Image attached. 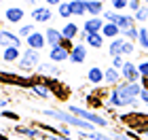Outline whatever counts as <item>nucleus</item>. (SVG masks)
Listing matches in <instances>:
<instances>
[{
  "label": "nucleus",
  "instance_id": "f257e3e1",
  "mask_svg": "<svg viewBox=\"0 0 148 140\" xmlns=\"http://www.w3.org/2000/svg\"><path fill=\"white\" fill-rule=\"evenodd\" d=\"M142 85L140 83H121L116 87L110 89V96L106 100L108 108H133L136 102L140 100V93H142Z\"/></svg>",
  "mask_w": 148,
  "mask_h": 140
},
{
  "label": "nucleus",
  "instance_id": "f03ea898",
  "mask_svg": "<svg viewBox=\"0 0 148 140\" xmlns=\"http://www.w3.org/2000/svg\"><path fill=\"white\" fill-rule=\"evenodd\" d=\"M42 115H45V117H49V119H55V121L64 123V125L76 128L78 132H89V134L97 132L93 123L85 121V119H78V117H74L70 110H62V108H45V110H42Z\"/></svg>",
  "mask_w": 148,
  "mask_h": 140
},
{
  "label": "nucleus",
  "instance_id": "7ed1b4c3",
  "mask_svg": "<svg viewBox=\"0 0 148 140\" xmlns=\"http://www.w3.org/2000/svg\"><path fill=\"white\" fill-rule=\"evenodd\" d=\"M66 110H70L74 117H78V119H85V121H89V123H93L95 128H102V130H106L110 125V121L106 117H102V115H97V112H93V110H87V108H83V106H76V104H70Z\"/></svg>",
  "mask_w": 148,
  "mask_h": 140
},
{
  "label": "nucleus",
  "instance_id": "20e7f679",
  "mask_svg": "<svg viewBox=\"0 0 148 140\" xmlns=\"http://www.w3.org/2000/svg\"><path fill=\"white\" fill-rule=\"evenodd\" d=\"M40 64H42V62H40V51L25 47L23 53H21V59L17 62V68H19V72L28 74V72H32V70L36 72V68H38Z\"/></svg>",
  "mask_w": 148,
  "mask_h": 140
},
{
  "label": "nucleus",
  "instance_id": "39448f33",
  "mask_svg": "<svg viewBox=\"0 0 148 140\" xmlns=\"http://www.w3.org/2000/svg\"><path fill=\"white\" fill-rule=\"evenodd\" d=\"M30 17H32V23H49L51 19L55 17V13H53L51 6H47V4H38L36 9H32Z\"/></svg>",
  "mask_w": 148,
  "mask_h": 140
},
{
  "label": "nucleus",
  "instance_id": "423d86ee",
  "mask_svg": "<svg viewBox=\"0 0 148 140\" xmlns=\"http://www.w3.org/2000/svg\"><path fill=\"white\" fill-rule=\"evenodd\" d=\"M121 74H123V81L125 83H140V81H142V74H140V70H138V64L129 62V59L125 62Z\"/></svg>",
  "mask_w": 148,
  "mask_h": 140
},
{
  "label": "nucleus",
  "instance_id": "0eeeda50",
  "mask_svg": "<svg viewBox=\"0 0 148 140\" xmlns=\"http://www.w3.org/2000/svg\"><path fill=\"white\" fill-rule=\"evenodd\" d=\"M104 26H106V21H104L102 17H87L80 28H83L85 34H102Z\"/></svg>",
  "mask_w": 148,
  "mask_h": 140
},
{
  "label": "nucleus",
  "instance_id": "6e6552de",
  "mask_svg": "<svg viewBox=\"0 0 148 140\" xmlns=\"http://www.w3.org/2000/svg\"><path fill=\"white\" fill-rule=\"evenodd\" d=\"M36 74L42 79H57L62 74V68H57V64H53V62H42L36 68Z\"/></svg>",
  "mask_w": 148,
  "mask_h": 140
},
{
  "label": "nucleus",
  "instance_id": "1a4fd4ad",
  "mask_svg": "<svg viewBox=\"0 0 148 140\" xmlns=\"http://www.w3.org/2000/svg\"><path fill=\"white\" fill-rule=\"evenodd\" d=\"M80 32H83V28H80L76 21H66V23H64V28H62V36L66 38V41L74 43V41H76V38L80 36Z\"/></svg>",
  "mask_w": 148,
  "mask_h": 140
},
{
  "label": "nucleus",
  "instance_id": "9d476101",
  "mask_svg": "<svg viewBox=\"0 0 148 140\" xmlns=\"http://www.w3.org/2000/svg\"><path fill=\"white\" fill-rule=\"evenodd\" d=\"M0 41H2V47H17V49H21V36L11 30H4V28L0 30Z\"/></svg>",
  "mask_w": 148,
  "mask_h": 140
},
{
  "label": "nucleus",
  "instance_id": "9b49d317",
  "mask_svg": "<svg viewBox=\"0 0 148 140\" xmlns=\"http://www.w3.org/2000/svg\"><path fill=\"white\" fill-rule=\"evenodd\" d=\"M15 132L19 136H25V138H30V140H40V136H42V130L38 128V125H15Z\"/></svg>",
  "mask_w": 148,
  "mask_h": 140
},
{
  "label": "nucleus",
  "instance_id": "f8f14e48",
  "mask_svg": "<svg viewBox=\"0 0 148 140\" xmlns=\"http://www.w3.org/2000/svg\"><path fill=\"white\" fill-rule=\"evenodd\" d=\"M23 17H25L23 6H6V9H4V19L9 23H19V26H21Z\"/></svg>",
  "mask_w": 148,
  "mask_h": 140
},
{
  "label": "nucleus",
  "instance_id": "ddd939ff",
  "mask_svg": "<svg viewBox=\"0 0 148 140\" xmlns=\"http://www.w3.org/2000/svg\"><path fill=\"white\" fill-rule=\"evenodd\" d=\"M49 62H53V64L70 62V51H68V49H64L62 45L53 47V49H49Z\"/></svg>",
  "mask_w": 148,
  "mask_h": 140
},
{
  "label": "nucleus",
  "instance_id": "4468645a",
  "mask_svg": "<svg viewBox=\"0 0 148 140\" xmlns=\"http://www.w3.org/2000/svg\"><path fill=\"white\" fill-rule=\"evenodd\" d=\"M25 47H30V49H36V51H42L45 47H49V45H47L45 32H34L30 38H25Z\"/></svg>",
  "mask_w": 148,
  "mask_h": 140
},
{
  "label": "nucleus",
  "instance_id": "2eb2a0df",
  "mask_svg": "<svg viewBox=\"0 0 148 140\" xmlns=\"http://www.w3.org/2000/svg\"><path fill=\"white\" fill-rule=\"evenodd\" d=\"M45 36H47V45H49V49H53V47L62 45L64 43V36H62V28H47L45 30Z\"/></svg>",
  "mask_w": 148,
  "mask_h": 140
},
{
  "label": "nucleus",
  "instance_id": "dca6fc26",
  "mask_svg": "<svg viewBox=\"0 0 148 140\" xmlns=\"http://www.w3.org/2000/svg\"><path fill=\"white\" fill-rule=\"evenodd\" d=\"M114 23L121 28V32H127L131 28H136V19H133V13L129 15V13H119L116 19H114Z\"/></svg>",
  "mask_w": 148,
  "mask_h": 140
},
{
  "label": "nucleus",
  "instance_id": "f3484780",
  "mask_svg": "<svg viewBox=\"0 0 148 140\" xmlns=\"http://www.w3.org/2000/svg\"><path fill=\"white\" fill-rule=\"evenodd\" d=\"M104 83L106 85H112V87H116V85H121L123 83V74H121V70H116V68H106L104 70Z\"/></svg>",
  "mask_w": 148,
  "mask_h": 140
},
{
  "label": "nucleus",
  "instance_id": "a211bd4d",
  "mask_svg": "<svg viewBox=\"0 0 148 140\" xmlns=\"http://www.w3.org/2000/svg\"><path fill=\"white\" fill-rule=\"evenodd\" d=\"M23 49H17V47H2V62L4 64H13L21 59Z\"/></svg>",
  "mask_w": 148,
  "mask_h": 140
},
{
  "label": "nucleus",
  "instance_id": "6ab92c4d",
  "mask_svg": "<svg viewBox=\"0 0 148 140\" xmlns=\"http://www.w3.org/2000/svg\"><path fill=\"white\" fill-rule=\"evenodd\" d=\"M85 59H87V45L76 43V45H74V49L70 51V62L72 64H83Z\"/></svg>",
  "mask_w": 148,
  "mask_h": 140
},
{
  "label": "nucleus",
  "instance_id": "aec40b11",
  "mask_svg": "<svg viewBox=\"0 0 148 140\" xmlns=\"http://www.w3.org/2000/svg\"><path fill=\"white\" fill-rule=\"evenodd\" d=\"M87 81H89V85H93V87H99V85L104 83V70L97 68V66L89 68L87 70Z\"/></svg>",
  "mask_w": 148,
  "mask_h": 140
},
{
  "label": "nucleus",
  "instance_id": "412c9836",
  "mask_svg": "<svg viewBox=\"0 0 148 140\" xmlns=\"http://www.w3.org/2000/svg\"><path fill=\"white\" fill-rule=\"evenodd\" d=\"M85 6H87V15L89 17H102L106 6L102 2H97V0H85Z\"/></svg>",
  "mask_w": 148,
  "mask_h": 140
},
{
  "label": "nucleus",
  "instance_id": "4be33fe9",
  "mask_svg": "<svg viewBox=\"0 0 148 140\" xmlns=\"http://www.w3.org/2000/svg\"><path fill=\"white\" fill-rule=\"evenodd\" d=\"M125 45H127V41L123 36L121 38H114V41H110V45H108V53L112 57H116V55H123V51H125Z\"/></svg>",
  "mask_w": 148,
  "mask_h": 140
},
{
  "label": "nucleus",
  "instance_id": "5701e85b",
  "mask_svg": "<svg viewBox=\"0 0 148 140\" xmlns=\"http://www.w3.org/2000/svg\"><path fill=\"white\" fill-rule=\"evenodd\" d=\"M102 34H104V38L114 41V38H121V36H123V32H121V28H119L116 23H106L104 30H102Z\"/></svg>",
  "mask_w": 148,
  "mask_h": 140
},
{
  "label": "nucleus",
  "instance_id": "b1692460",
  "mask_svg": "<svg viewBox=\"0 0 148 140\" xmlns=\"http://www.w3.org/2000/svg\"><path fill=\"white\" fill-rule=\"evenodd\" d=\"M70 9H72V17H85L87 15L85 0H70Z\"/></svg>",
  "mask_w": 148,
  "mask_h": 140
},
{
  "label": "nucleus",
  "instance_id": "393cba45",
  "mask_svg": "<svg viewBox=\"0 0 148 140\" xmlns=\"http://www.w3.org/2000/svg\"><path fill=\"white\" fill-rule=\"evenodd\" d=\"M85 45L91 47V49H102L104 47V34H87Z\"/></svg>",
  "mask_w": 148,
  "mask_h": 140
},
{
  "label": "nucleus",
  "instance_id": "a878e982",
  "mask_svg": "<svg viewBox=\"0 0 148 140\" xmlns=\"http://www.w3.org/2000/svg\"><path fill=\"white\" fill-rule=\"evenodd\" d=\"M30 91L34 93V96H38V98H49V96H51V91L47 89V85H45L42 81H38V83H36V85H34V87H32Z\"/></svg>",
  "mask_w": 148,
  "mask_h": 140
},
{
  "label": "nucleus",
  "instance_id": "bb28decb",
  "mask_svg": "<svg viewBox=\"0 0 148 140\" xmlns=\"http://www.w3.org/2000/svg\"><path fill=\"white\" fill-rule=\"evenodd\" d=\"M34 26H36V23H21V26H19V32H17V34L21 36V38H30V36L36 32Z\"/></svg>",
  "mask_w": 148,
  "mask_h": 140
},
{
  "label": "nucleus",
  "instance_id": "cd10ccee",
  "mask_svg": "<svg viewBox=\"0 0 148 140\" xmlns=\"http://www.w3.org/2000/svg\"><path fill=\"white\" fill-rule=\"evenodd\" d=\"M57 17H62V19H70V17H72L70 2H62V4L57 6Z\"/></svg>",
  "mask_w": 148,
  "mask_h": 140
},
{
  "label": "nucleus",
  "instance_id": "c85d7f7f",
  "mask_svg": "<svg viewBox=\"0 0 148 140\" xmlns=\"http://www.w3.org/2000/svg\"><path fill=\"white\" fill-rule=\"evenodd\" d=\"M133 19H136V23H142V26H144V23L148 21V6L144 4L138 13H133Z\"/></svg>",
  "mask_w": 148,
  "mask_h": 140
},
{
  "label": "nucleus",
  "instance_id": "c756f323",
  "mask_svg": "<svg viewBox=\"0 0 148 140\" xmlns=\"http://www.w3.org/2000/svg\"><path fill=\"white\" fill-rule=\"evenodd\" d=\"M123 38H125V41H129V43H138V38H140V28L136 26V28L123 32Z\"/></svg>",
  "mask_w": 148,
  "mask_h": 140
},
{
  "label": "nucleus",
  "instance_id": "7c9ffc66",
  "mask_svg": "<svg viewBox=\"0 0 148 140\" xmlns=\"http://www.w3.org/2000/svg\"><path fill=\"white\" fill-rule=\"evenodd\" d=\"M138 43H140V47H142L144 51H148V30H146V26H140V38H138Z\"/></svg>",
  "mask_w": 148,
  "mask_h": 140
},
{
  "label": "nucleus",
  "instance_id": "2f4dec72",
  "mask_svg": "<svg viewBox=\"0 0 148 140\" xmlns=\"http://www.w3.org/2000/svg\"><path fill=\"white\" fill-rule=\"evenodd\" d=\"M125 9H129V0H112V11L125 13Z\"/></svg>",
  "mask_w": 148,
  "mask_h": 140
},
{
  "label": "nucleus",
  "instance_id": "473e14b6",
  "mask_svg": "<svg viewBox=\"0 0 148 140\" xmlns=\"http://www.w3.org/2000/svg\"><path fill=\"white\" fill-rule=\"evenodd\" d=\"M138 70H140V74H142V79H148V59H142V62L138 64Z\"/></svg>",
  "mask_w": 148,
  "mask_h": 140
},
{
  "label": "nucleus",
  "instance_id": "72a5a7b5",
  "mask_svg": "<svg viewBox=\"0 0 148 140\" xmlns=\"http://www.w3.org/2000/svg\"><path fill=\"white\" fill-rule=\"evenodd\" d=\"M125 62H127V59H123V55H116V57H112V68H116V70H123Z\"/></svg>",
  "mask_w": 148,
  "mask_h": 140
},
{
  "label": "nucleus",
  "instance_id": "f704fd0d",
  "mask_svg": "<svg viewBox=\"0 0 148 140\" xmlns=\"http://www.w3.org/2000/svg\"><path fill=\"white\" fill-rule=\"evenodd\" d=\"M2 119H9V121H15V123H17V121H19V115L6 108V110H2Z\"/></svg>",
  "mask_w": 148,
  "mask_h": 140
},
{
  "label": "nucleus",
  "instance_id": "c9c22d12",
  "mask_svg": "<svg viewBox=\"0 0 148 140\" xmlns=\"http://www.w3.org/2000/svg\"><path fill=\"white\" fill-rule=\"evenodd\" d=\"M142 2H140V0H129V11H133V13H138L140 9H142Z\"/></svg>",
  "mask_w": 148,
  "mask_h": 140
},
{
  "label": "nucleus",
  "instance_id": "e433bc0d",
  "mask_svg": "<svg viewBox=\"0 0 148 140\" xmlns=\"http://www.w3.org/2000/svg\"><path fill=\"white\" fill-rule=\"evenodd\" d=\"M91 138H93V140H114L112 136H106V134H102V132H93Z\"/></svg>",
  "mask_w": 148,
  "mask_h": 140
},
{
  "label": "nucleus",
  "instance_id": "4c0bfd02",
  "mask_svg": "<svg viewBox=\"0 0 148 140\" xmlns=\"http://www.w3.org/2000/svg\"><path fill=\"white\" fill-rule=\"evenodd\" d=\"M133 51H136V45H133V43H129V41H127V45H125V51H123V55H131V53Z\"/></svg>",
  "mask_w": 148,
  "mask_h": 140
},
{
  "label": "nucleus",
  "instance_id": "58836bf2",
  "mask_svg": "<svg viewBox=\"0 0 148 140\" xmlns=\"http://www.w3.org/2000/svg\"><path fill=\"white\" fill-rule=\"evenodd\" d=\"M40 140H59V136H53V134H49V132H42Z\"/></svg>",
  "mask_w": 148,
  "mask_h": 140
},
{
  "label": "nucleus",
  "instance_id": "ea45409f",
  "mask_svg": "<svg viewBox=\"0 0 148 140\" xmlns=\"http://www.w3.org/2000/svg\"><path fill=\"white\" fill-rule=\"evenodd\" d=\"M76 136H78V140H93V138H91V134H89V132H78V134H76Z\"/></svg>",
  "mask_w": 148,
  "mask_h": 140
},
{
  "label": "nucleus",
  "instance_id": "a19ab883",
  "mask_svg": "<svg viewBox=\"0 0 148 140\" xmlns=\"http://www.w3.org/2000/svg\"><path fill=\"white\" fill-rule=\"evenodd\" d=\"M140 102H144L148 106V89H142V93H140Z\"/></svg>",
  "mask_w": 148,
  "mask_h": 140
},
{
  "label": "nucleus",
  "instance_id": "79ce46f5",
  "mask_svg": "<svg viewBox=\"0 0 148 140\" xmlns=\"http://www.w3.org/2000/svg\"><path fill=\"white\" fill-rule=\"evenodd\" d=\"M140 85H142L144 89H148V79H142V81H140Z\"/></svg>",
  "mask_w": 148,
  "mask_h": 140
},
{
  "label": "nucleus",
  "instance_id": "37998d69",
  "mask_svg": "<svg viewBox=\"0 0 148 140\" xmlns=\"http://www.w3.org/2000/svg\"><path fill=\"white\" fill-rule=\"evenodd\" d=\"M0 140H6V136H4V134H2V136H0Z\"/></svg>",
  "mask_w": 148,
  "mask_h": 140
},
{
  "label": "nucleus",
  "instance_id": "c03bdc74",
  "mask_svg": "<svg viewBox=\"0 0 148 140\" xmlns=\"http://www.w3.org/2000/svg\"><path fill=\"white\" fill-rule=\"evenodd\" d=\"M144 136H146V138H148V132H146V134H144Z\"/></svg>",
  "mask_w": 148,
  "mask_h": 140
},
{
  "label": "nucleus",
  "instance_id": "a18cd8bd",
  "mask_svg": "<svg viewBox=\"0 0 148 140\" xmlns=\"http://www.w3.org/2000/svg\"><path fill=\"white\" fill-rule=\"evenodd\" d=\"M146 108H148V106H146Z\"/></svg>",
  "mask_w": 148,
  "mask_h": 140
}]
</instances>
